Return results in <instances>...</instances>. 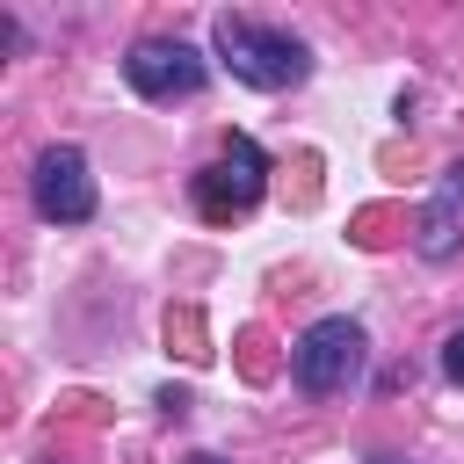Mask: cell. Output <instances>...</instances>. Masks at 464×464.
Returning <instances> with one entry per match:
<instances>
[{
    "label": "cell",
    "mask_w": 464,
    "mask_h": 464,
    "mask_svg": "<svg viewBox=\"0 0 464 464\" xmlns=\"http://www.w3.org/2000/svg\"><path fill=\"white\" fill-rule=\"evenodd\" d=\"M210 51H218V65L232 80H246L261 94H283V87L312 80V44L304 36H290L276 22H254V14H232V7L210 22Z\"/></svg>",
    "instance_id": "1"
},
{
    "label": "cell",
    "mask_w": 464,
    "mask_h": 464,
    "mask_svg": "<svg viewBox=\"0 0 464 464\" xmlns=\"http://www.w3.org/2000/svg\"><path fill=\"white\" fill-rule=\"evenodd\" d=\"M362 362H370V334H362L348 312H326V319H312V326L290 341V384H297L304 399L348 392V384L362 377Z\"/></svg>",
    "instance_id": "2"
},
{
    "label": "cell",
    "mask_w": 464,
    "mask_h": 464,
    "mask_svg": "<svg viewBox=\"0 0 464 464\" xmlns=\"http://www.w3.org/2000/svg\"><path fill=\"white\" fill-rule=\"evenodd\" d=\"M261 188H268V152H261L246 130H232L225 152H218L210 167H196V181H188V196H196V210H203L210 225L246 218V210L261 203Z\"/></svg>",
    "instance_id": "3"
},
{
    "label": "cell",
    "mask_w": 464,
    "mask_h": 464,
    "mask_svg": "<svg viewBox=\"0 0 464 464\" xmlns=\"http://www.w3.org/2000/svg\"><path fill=\"white\" fill-rule=\"evenodd\" d=\"M123 80H130V94H145V102H188V94H203L210 65H203V51L181 44V36H138V44L123 51Z\"/></svg>",
    "instance_id": "4"
},
{
    "label": "cell",
    "mask_w": 464,
    "mask_h": 464,
    "mask_svg": "<svg viewBox=\"0 0 464 464\" xmlns=\"http://www.w3.org/2000/svg\"><path fill=\"white\" fill-rule=\"evenodd\" d=\"M29 203L44 225H87L94 218V174H87V152L80 145H44L36 167H29Z\"/></svg>",
    "instance_id": "5"
},
{
    "label": "cell",
    "mask_w": 464,
    "mask_h": 464,
    "mask_svg": "<svg viewBox=\"0 0 464 464\" xmlns=\"http://www.w3.org/2000/svg\"><path fill=\"white\" fill-rule=\"evenodd\" d=\"M413 254L420 261H457L464 254V160L442 167V181L428 188L420 225H413Z\"/></svg>",
    "instance_id": "6"
},
{
    "label": "cell",
    "mask_w": 464,
    "mask_h": 464,
    "mask_svg": "<svg viewBox=\"0 0 464 464\" xmlns=\"http://www.w3.org/2000/svg\"><path fill=\"white\" fill-rule=\"evenodd\" d=\"M442 384H457V392H464V326H450V334H442Z\"/></svg>",
    "instance_id": "7"
},
{
    "label": "cell",
    "mask_w": 464,
    "mask_h": 464,
    "mask_svg": "<svg viewBox=\"0 0 464 464\" xmlns=\"http://www.w3.org/2000/svg\"><path fill=\"white\" fill-rule=\"evenodd\" d=\"M188 464H225V457H210V450H196V457H188Z\"/></svg>",
    "instance_id": "8"
},
{
    "label": "cell",
    "mask_w": 464,
    "mask_h": 464,
    "mask_svg": "<svg viewBox=\"0 0 464 464\" xmlns=\"http://www.w3.org/2000/svg\"><path fill=\"white\" fill-rule=\"evenodd\" d=\"M370 464H406V457H370Z\"/></svg>",
    "instance_id": "9"
}]
</instances>
